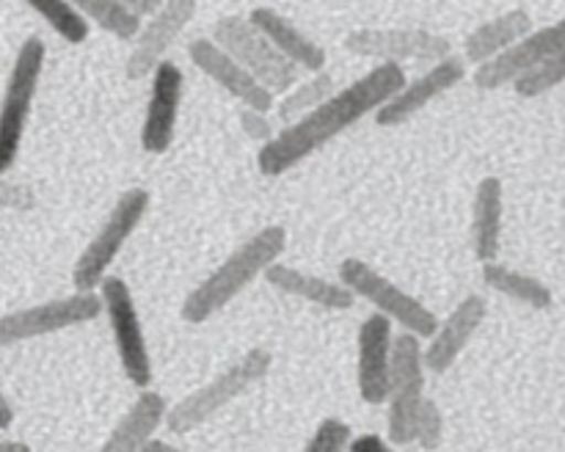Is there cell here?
<instances>
[{"mask_svg":"<svg viewBox=\"0 0 565 452\" xmlns=\"http://www.w3.org/2000/svg\"><path fill=\"white\" fill-rule=\"evenodd\" d=\"M408 86L403 66L379 64L337 92L334 97L309 116H303L296 125L279 130V136L270 143H265L257 152V165L265 176H279L296 169L298 163L323 149L331 138L345 132L356 121H362L367 114H379L392 97Z\"/></svg>","mask_w":565,"mask_h":452,"instance_id":"6da1fadb","label":"cell"},{"mask_svg":"<svg viewBox=\"0 0 565 452\" xmlns=\"http://www.w3.org/2000/svg\"><path fill=\"white\" fill-rule=\"evenodd\" d=\"M287 248V229L279 224H270L248 237L243 246H237L213 273L199 281L185 295L180 306V318L191 325L207 323L210 318L230 306L259 273H268Z\"/></svg>","mask_w":565,"mask_h":452,"instance_id":"7a4b0ae2","label":"cell"},{"mask_svg":"<svg viewBox=\"0 0 565 452\" xmlns=\"http://www.w3.org/2000/svg\"><path fill=\"white\" fill-rule=\"evenodd\" d=\"M270 353L265 347H252L248 353H243L235 364H230L226 369H221L210 384L199 386V389L188 391L182 400H177L169 408V417H166V428L177 435H185L191 430H196L199 424H204L207 419H213L215 413L224 406H230L235 397H241L243 391L252 389L254 384L268 375Z\"/></svg>","mask_w":565,"mask_h":452,"instance_id":"3957f363","label":"cell"},{"mask_svg":"<svg viewBox=\"0 0 565 452\" xmlns=\"http://www.w3.org/2000/svg\"><path fill=\"white\" fill-rule=\"evenodd\" d=\"M210 39L252 72L274 97L290 94L298 86V66L276 50V44L243 14H224L210 28Z\"/></svg>","mask_w":565,"mask_h":452,"instance_id":"277c9868","label":"cell"},{"mask_svg":"<svg viewBox=\"0 0 565 452\" xmlns=\"http://www.w3.org/2000/svg\"><path fill=\"white\" fill-rule=\"evenodd\" d=\"M149 204H152V198H149V191H143V187H132V191L121 193L119 202L114 204V209L105 218V224L99 226L97 235L88 240L81 257L75 259V268H72L75 292H94V287H103V281L108 279V268L119 257V251L130 240L132 232L138 229Z\"/></svg>","mask_w":565,"mask_h":452,"instance_id":"5b68a950","label":"cell"},{"mask_svg":"<svg viewBox=\"0 0 565 452\" xmlns=\"http://www.w3.org/2000/svg\"><path fill=\"white\" fill-rule=\"evenodd\" d=\"M44 55L47 50H44L42 39H25L9 72V80H6L3 105H0V171L3 176L20 158L22 136H25L28 116H31L39 77L44 69Z\"/></svg>","mask_w":565,"mask_h":452,"instance_id":"8992f818","label":"cell"},{"mask_svg":"<svg viewBox=\"0 0 565 452\" xmlns=\"http://www.w3.org/2000/svg\"><path fill=\"white\" fill-rule=\"evenodd\" d=\"M425 347L419 336L397 334L392 353V391L390 411H386V435L390 444L406 446L417 441V417L423 411L425 397Z\"/></svg>","mask_w":565,"mask_h":452,"instance_id":"52a82bcc","label":"cell"},{"mask_svg":"<svg viewBox=\"0 0 565 452\" xmlns=\"http://www.w3.org/2000/svg\"><path fill=\"white\" fill-rule=\"evenodd\" d=\"M340 281L353 292V295L364 298L375 306V312L390 318L392 323L401 325L406 334L414 336H434L439 329V318L425 306L419 298L408 295L406 290L390 281L386 276H381L379 270L370 268L364 259H345L340 265Z\"/></svg>","mask_w":565,"mask_h":452,"instance_id":"ba28073f","label":"cell"},{"mask_svg":"<svg viewBox=\"0 0 565 452\" xmlns=\"http://www.w3.org/2000/svg\"><path fill=\"white\" fill-rule=\"evenodd\" d=\"M99 295L105 303V318L110 323V334H114L116 351H119L121 369H125L127 380L138 389L147 391L152 384V356H149L147 336H143L141 318H138L136 301L132 292L119 276H108L99 287Z\"/></svg>","mask_w":565,"mask_h":452,"instance_id":"9c48e42d","label":"cell"},{"mask_svg":"<svg viewBox=\"0 0 565 452\" xmlns=\"http://www.w3.org/2000/svg\"><path fill=\"white\" fill-rule=\"evenodd\" d=\"M103 312L105 303L97 292H75V295L55 298V301L36 303V306L14 309L0 318V345L11 347L17 342L83 325L88 320H97Z\"/></svg>","mask_w":565,"mask_h":452,"instance_id":"30bf717a","label":"cell"},{"mask_svg":"<svg viewBox=\"0 0 565 452\" xmlns=\"http://www.w3.org/2000/svg\"><path fill=\"white\" fill-rule=\"evenodd\" d=\"M345 50L362 58H375L381 64L397 61H447L452 55V42L441 33L425 28H356L345 36Z\"/></svg>","mask_w":565,"mask_h":452,"instance_id":"8fae6325","label":"cell"},{"mask_svg":"<svg viewBox=\"0 0 565 452\" xmlns=\"http://www.w3.org/2000/svg\"><path fill=\"white\" fill-rule=\"evenodd\" d=\"M561 53H565V17L552 22V25L539 28L530 36H524L522 42L513 44L500 58L478 66L472 75V83L478 88H483V92H494V88L508 86V83L516 86L522 77L533 75L535 69L550 64Z\"/></svg>","mask_w":565,"mask_h":452,"instance_id":"7c38bea8","label":"cell"},{"mask_svg":"<svg viewBox=\"0 0 565 452\" xmlns=\"http://www.w3.org/2000/svg\"><path fill=\"white\" fill-rule=\"evenodd\" d=\"M392 320L384 314H370L359 329V364L356 380L359 395L367 406L390 402L392 391V353H395V334Z\"/></svg>","mask_w":565,"mask_h":452,"instance_id":"4fadbf2b","label":"cell"},{"mask_svg":"<svg viewBox=\"0 0 565 452\" xmlns=\"http://www.w3.org/2000/svg\"><path fill=\"white\" fill-rule=\"evenodd\" d=\"M196 11V0H169L160 9V14L154 20H149V25H143L141 36L136 39V47L127 55L125 75L130 80H143L147 75H154L160 69V64H163V55L169 53L177 36L191 25Z\"/></svg>","mask_w":565,"mask_h":452,"instance_id":"5bb4252c","label":"cell"},{"mask_svg":"<svg viewBox=\"0 0 565 452\" xmlns=\"http://www.w3.org/2000/svg\"><path fill=\"white\" fill-rule=\"evenodd\" d=\"M188 58H191L193 66H199L210 80L218 83L226 94L241 99L243 108L268 114L276 105L274 94H270L252 72L243 69L226 50H221L213 39H193V42L188 44Z\"/></svg>","mask_w":565,"mask_h":452,"instance_id":"9a60e30c","label":"cell"},{"mask_svg":"<svg viewBox=\"0 0 565 452\" xmlns=\"http://www.w3.org/2000/svg\"><path fill=\"white\" fill-rule=\"evenodd\" d=\"M182 103V69L171 61H163L154 72L152 88H149L147 116L141 127V147L149 154H163L174 143L177 119H180Z\"/></svg>","mask_w":565,"mask_h":452,"instance_id":"2e32d148","label":"cell"},{"mask_svg":"<svg viewBox=\"0 0 565 452\" xmlns=\"http://www.w3.org/2000/svg\"><path fill=\"white\" fill-rule=\"evenodd\" d=\"M463 77H467V66H463V61L456 58V55H450V58L441 61V64H434L425 75H419L417 80L408 83L397 97H392L390 103L375 114V125L379 127L406 125V121L414 119L419 110L428 108L436 97H441L445 92L456 88Z\"/></svg>","mask_w":565,"mask_h":452,"instance_id":"e0dca14e","label":"cell"},{"mask_svg":"<svg viewBox=\"0 0 565 452\" xmlns=\"http://www.w3.org/2000/svg\"><path fill=\"white\" fill-rule=\"evenodd\" d=\"M486 298L480 295H467L436 329V334L430 336L428 347H425V364H428L430 373L441 375L452 367V364L461 358V353L467 351V345L472 342L475 331L483 325L486 320Z\"/></svg>","mask_w":565,"mask_h":452,"instance_id":"ac0fdd59","label":"cell"},{"mask_svg":"<svg viewBox=\"0 0 565 452\" xmlns=\"http://www.w3.org/2000/svg\"><path fill=\"white\" fill-rule=\"evenodd\" d=\"M166 417H169L166 397L149 389L141 391L97 452H143L154 441L160 424H166Z\"/></svg>","mask_w":565,"mask_h":452,"instance_id":"d6986e66","label":"cell"},{"mask_svg":"<svg viewBox=\"0 0 565 452\" xmlns=\"http://www.w3.org/2000/svg\"><path fill=\"white\" fill-rule=\"evenodd\" d=\"M248 20L276 44L281 55H285L290 64H296L298 69H307L309 75H320L326 72V50L320 47L315 39H309L296 22L287 20L285 14H279L270 6H254L248 11Z\"/></svg>","mask_w":565,"mask_h":452,"instance_id":"ffe728a7","label":"cell"},{"mask_svg":"<svg viewBox=\"0 0 565 452\" xmlns=\"http://www.w3.org/2000/svg\"><path fill=\"white\" fill-rule=\"evenodd\" d=\"M505 187L500 176H483L472 202V248L480 265L497 262L502 248Z\"/></svg>","mask_w":565,"mask_h":452,"instance_id":"44dd1931","label":"cell"},{"mask_svg":"<svg viewBox=\"0 0 565 452\" xmlns=\"http://www.w3.org/2000/svg\"><path fill=\"white\" fill-rule=\"evenodd\" d=\"M533 33V17L527 9H511L494 20L483 22L463 39V55L472 64L483 66L489 61L505 55L513 44L522 42L524 36Z\"/></svg>","mask_w":565,"mask_h":452,"instance_id":"7402d4cb","label":"cell"},{"mask_svg":"<svg viewBox=\"0 0 565 452\" xmlns=\"http://www.w3.org/2000/svg\"><path fill=\"white\" fill-rule=\"evenodd\" d=\"M265 281H268L270 287H276V290L287 292V295H296L301 298V301L315 303V306L337 309V312L351 309L353 298H356L342 281H326L320 279V276L303 273V270L290 268V265L285 262H276L274 268L265 273Z\"/></svg>","mask_w":565,"mask_h":452,"instance_id":"603a6c76","label":"cell"},{"mask_svg":"<svg viewBox=\"0 0 565 452\" xmlns=\"http://www.w3.org/2000/svg\"><path fill=\"white\" fill-rule=\"evenodd\" d=\"M483 281L486 287L497 290L500 295L513 298L519 303H527L533 309H552V303H555V295H552V290L544 281L530 273H522L516 268H508L502 262L483 265Z\"/></svg>","mask_w":565,"mask_h":452,"instance_id":"cb8c5ba5","label":"cell"},{"mask_svg":"<svg viewBox=\"0 0 565 452\" xmlns=\"http://www.w3.org/2000/svg\"><path fill=\"white\" fill-rule=\"evenodd\" d=\"M77 6H81L88 22L103 28L105 33L116 36L119 42H132V39L141 36L143 25L130 11L127 0H81Z\"/></svg>","mask_w":565,"mask_h":452,"instance_id":"d4e9b609","label":"cell"},{"mask_svg":"<svg viewBox=\"0 0 565 452\" xmlns=\"http://www.w3.org/2000/svg\"><path fill=\"white\" fill-rule=\"evenodd\" d=\"M334 97V77L329 72H320V75H312L309 80L298 83L290 94H285L276 108H279V119L287 121V127L301 121L303 116H309L312 110H318L320 105H326Z\"/></svg>","mask_w":565,"mask_h":452,"instance_id":"484cf974","label":"cell"},{"mask_svg":"<svg viewBox=\"0 0 565 452\" xmlns=\"http://www.w3.org/2000/svg\"><path fill=\"white\" fill-rule=\"evenodd\" d=\"M28 6L39 17H44V22L70 44H83L88 39L92 25H88L86 14H83L77 3H64V0H28Z\"/></svg>","mask_w":565,"mask_h":452,"instance_id":"4316f807","label":"cell"},{"mask_svg":"<svg viewBox=\"0 0 565 452\" xmlns=\"http://www.w3.org/2000/svg\"><path fill=\"white\" fill-rule=\"evenodd\" d=\"M561 83H565V53L555 55L550 64H544L541 69H535L533 75L522 77V80L513 86V92L524 99H533V97H541V94L552 92V88H557Z\"/></svg>","mask_w":565,"mask_h":452,"instance_id":"83f0119b","label":"cell"},{"mask_svg":"<svg viewBox=\"0 0 565 452\" xmlns=\"http://www.w3.org/2000/svg\"><path fill=\"white\" fill-rule=\"evenodd\" d=\"M351 428H348L342 419L326 417L323 422L315 428V433L309 435L303 452H345L348 446H351Z\"/></svg>","mask_w":565,"mask_h":452,"instance_id":"f1b7e54d","label":"cell"},{"mask_svg":"<svg viewBox=\"0 0 565 452\" xmlns=\"http://www.w3.org/2000/svg\"><path fill=\"white\" fill-rule=\"evenodd\" d=\"M441 439H445V417H441L439 406L428 397L417 417V444L423 450H436V446H441Z\"/></svg>","mask_w":565,"mask_h":452,"instance_id":"f546056e","label":"cell"},{"mask_svg":"<svg viewBox=\"0 0 565 452\" xmlns=\"http://www.w3.org/2000/svg\"><path fill=\"white\" fill-rule=\"evenodd\" d=\"M237 119H241V127L243 132H246L252 141L257 143H270L274 141L279 132L274 130V121L268 119V114H259V110H252V108H241V114H237Z\"/></svg>","mask_w":565,"mask_h":452,"instance_id":"4dcf8cb0","label":"cell"},{"mask_svg":"<svg viewBox=\"0 0 565 452\" xmlns=\"http://www.w3.org/2000/svg\"><path fill=\"white\" fill-rule=\"evenodd\" d=\"M0 202L9 209H31L33 193L22 182H11L9 176H3V182H0Z\"/></svg>","mask_w":565,"mask_h":452,"instance_id":"1f68e13d","label":"cell"},{"mask_svg":"<svg viewBox=\"0 0 565 452\" xmlns=\"http://www.w3.org/2000/svg\"><path fill=\"white\" fill-rule=\"evenodd\" d=\"M348 452H395V450H392L390 441L381 439V435L364 433V435H356V439L351 441Z\"/></svg>","mask_w":565,"mask_h":452,"instance_id":"d6a6232c","label":"cell"},{"mask_svg":"<svg viewBox=\"0 0 565 452\" xmlns=\"http://www.w3.org/2000/svg\"><path fill=\"white\" fill-rule=\"evenodd\" d=\"M127 6H130V11L138 20H143V17H152L154 20L166 3H158V0H127Z\"/></svg>","mask_w":565,"mask_h":452,"instance_id":"836d02e7","label":"cell"},{"mask_svg":"<svg viewBox=\"0 0 565 452\" xmlns=\"http://www.w3.org/2000/svg\"><path fill=\"white\" fill-rule=\"evenodd\" d=\"M11 424H14V402L9 395H3L0 397V428H3V433H9Z\"/></svg>","mask_w":565,"mask_h":452,"instance_id":"e575fe53","label":"cell"},{"mask_svg":"<svg viewBox=\"0 0 565 452\" xmlns=\"http://www.w3.org/2000/svg\"><path fill=\"white\" fill-rule=\"evenodd\" d=\"M0 452H33V450H31V444H25V441L3 439V444H0Z\"/></svg>","mask_w":565,"mask_h":452,"instance_id":"d590c367","label":"cell"},{"mask_svg":"<svg viewBox=\"0 0 565 452\" xmlns=\"http://www.w3.org/2000/svg\"><path fill=\"white\" fill-rule=\"evenodd\" d=\"M143 452H182V450H177V446H171L169 441H160V439H154L152 444L147 446V450Z\"/></svg>","mask_w":565,"mask_h":452,"instance_id":"8d00e7d4","label":"cell"}]
</instances>
